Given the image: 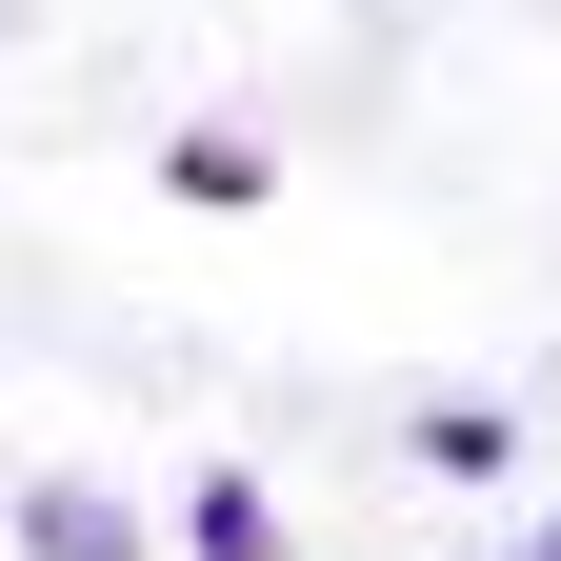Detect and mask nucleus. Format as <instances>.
<instances>
[{
	"instance_id": "1",
	"label": "nucleus",
	"mask_w": 561,
	"mask_h": 561,
	"mask_svg": "<svg viewBox=\"0 0 561 561\" xmlns=\"http://www.w3.org/2000/svg\"><path fill=\"white\" fill-rule=\"evenodd\" d=\"M21 541H41V561H140V522L101 502V481H41V502H21Z\"/></svg>"
},
{
	"instance_id": "2",
	"label": "nucleus",
	"mask_w": 561,
	"mask_h": 561,
	"mask_svg": "<svg viewBox=\"0 0 561 561\" xmlns=\"http://www.w3.org/2000/svg\"><path fill=\"white\" fill-rule=\"evenodd\" d=\"M280 522H261V481H201V561H261Z\"/></svg>"
}]
</instances>
